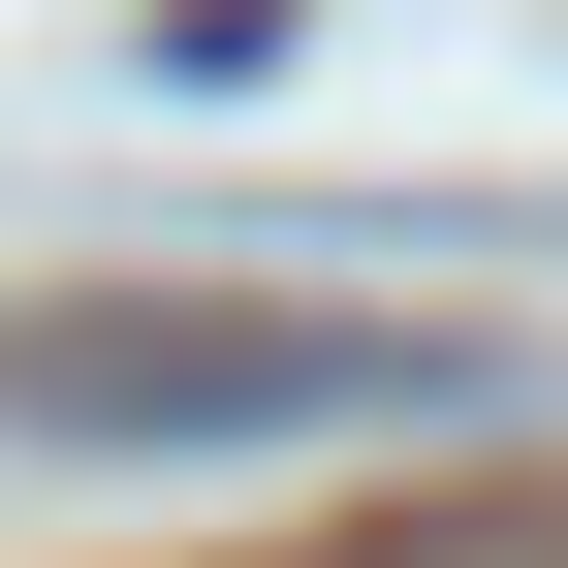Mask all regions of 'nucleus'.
<instances>
[{
    "label": "nucleus",
    "mask_w": 568,
    "mask_h": 568,
    "mask_svg": "<svg viewBox=\"0 0 568 568\" xmlns=\"http://www.w3.org/2000/svg\"><path fill=\"white\" fill-rule=\"evenodd\" d=\"M0 410L32 443H347V410H474V347H410V316H32Z\"/></svg>",
    "instance_id": "obj_1"
}]
</instances>
